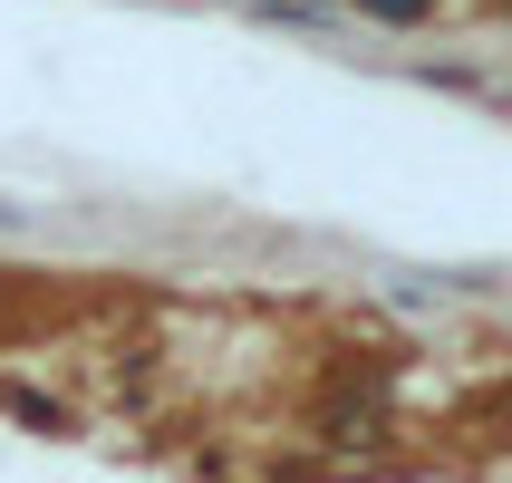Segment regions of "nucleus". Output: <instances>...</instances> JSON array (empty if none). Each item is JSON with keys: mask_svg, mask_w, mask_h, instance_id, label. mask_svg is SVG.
Returning <instances> with one entry per match:
<instances>
[{"mask_svg": "<svg viewBox=\"0 0 512 483\" xmlns=\"http://www.w3.org/2000/svg\"><path fill=\"white\" fill-rule=\"evenodd\" d=\"M377 20H426V0H368Z\"/></svg>", "mask_w": 512, "mask_h": 483, "instance_id": "f257e3e1", "label": "nucleus"}]
</instances>
